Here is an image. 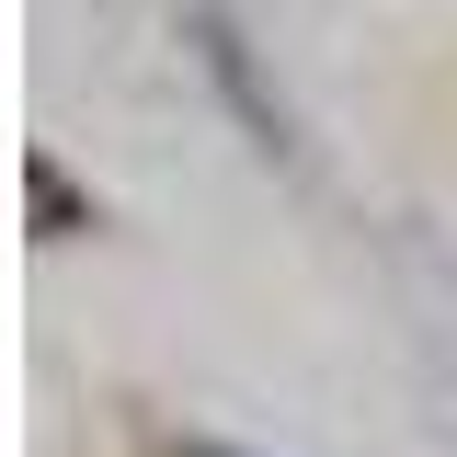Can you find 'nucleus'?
I'll list each match as a JSON object with an SVG mask.
<instances>
[{
  "label": "nucleus",
  "instance_id": "f257e3e1",
  "mask_svg": "<svg viewBox=\"0 0 457 457\" xmlns=\"http://www.w3.org/2000/svg\"><path fill=\"white\" fill-rule=\"evenodd\" d=\"M171 457H240V446H206V435H195V446H171Z\"/></svg>",
  "mask_w": 457,
  "mask_h": 457
}]
</instances>
